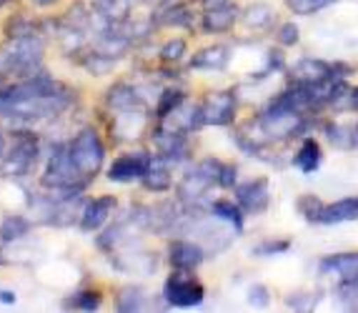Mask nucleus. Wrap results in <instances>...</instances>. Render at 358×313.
Here are the masks:
<instances>
[{"label":"nucleus","instance_id":"obj_22","mask_svg":"<svg viewBox=\"0 0 358 313\" xmlns=\"http://www.w3.org/2000/svg\"><path fill=\"white\" fill-rule=\"evenodd\" d=\"M108 103H110V108H118V110H133V108H141V98L136 96L131 85H115L110 88L108 93Z\"/></svg>","mask_w":358,"mask_h":313},{"label":"nucleus","instance_id":"obj_37","mask_svg":"<svg viewBox=\"0 0 358 313\" xmlns=\"http://www.w3.org/2000/svg\"><path fill=\"white\" fill-rule=\"evenodd\" d=\"M0 303H15V293H13V291L0 289Z\"/></svg>","mask_w":358,"mask_h":313},{"label":"nucleus","instance_id":"obj_14","mask_svg":"<svg viewBox=\"0 0 358 313\" xmlns=\"http://www.w3.org/2000/svg\"><path fill=\"white\" fill-rule=\"evenodd\" d=\"M113 211H115L113 196H101V198H96L93 203L85 205V211L80 213V228L88 231V233L90 231H98Z\"/></svg>","mask_w":358,"mask_h":313},{"label":"nucleus","instance_id":"obj_5","mask_svg":"<svg viewBox=\"0 0 358 313\" xmlns=\"http://www.w3.org/2000/svg\"><path fill=\"white\" fill-rule=\"evenodd\" d=\"M218 170H221V163L213 161V158H206L201 161L193 170L183 175V181L178 183V198L185 203H193V201H201L208 193L210 186H218Z\"/></svg>","mask_w":358,"mask_h":313},{"label":"nucleus","instance_id":"obj_4","mask_svg":"<svg viewBox=\"0 0 358 313\" xmlns=\"http://www.w3.org/2000/svg\"><path fill=\"white\" fill-rule=\"evenodd\" d=\"M43 186L58 188V191H66V193H78L85 186V178L80 175V170L76 168V163H73L68 148H60L58 145L53 151L48 170L43 175Z\"/></svg>","mask_w":358,"mask_h":313},{"label":"nucleus","instance_id":"obj_7","mask_svg":"<svg viewBox=\"0 0 358 313\" xmlns=\"http://www.w3.org/2000/svg\"><path fill=\"white\" fill-rule=\"evenodd\" d=\"M38 156V140L28 133H20L13 148L8 151V156L0 161V175H6V178H20L25 175L30 168H33V163H36Z\"/></svg>","mask_w":358,"mask_h":313},{"label":"nucleus","instance_id":"obj_13","mask_svg":"<svg viewBox=\"0 0 358 313\" xmlns=\"http://www.w3.org/2000/svg\"><path fill=\"white\" fill-rule=\"evenodd\" d=\"M318 271L323 276H338L341 281H351V278H358V251L351 253H336V256H329L323 259Z\"/></svg>","mask_w":358,"mask_h":313},{"label":"nucleus","instance_id":"obj_16","mask_svg":"<svg viewBox=\"0 0 358 313\" xmlns=\"http://www.w3.org/2000/svg\"><path fill=\"white\" fill-rule=\"evenodd\" d=\"M231 61V48L226 45H210L191 58V68L198 71H223Z\"/></svg>","mask_w":358,"mask_h":313},{"label":"nucleus","instance_id":"obj_30","mask_svg":"<svg viewBox=\"0 0 358 313\" xmlns=\"http://www.w3.org/2000/svg\"><path fill=\"white\" fill-rule=\"evenodd\" d=\"M336 291H338V298L346 303L348 308H358V278H351V281H341Z\"/></svg>","mask_w":358,"mask_h":313},{"label":"nucleus","instance_id":"obj_27","mask_svg":"<svg viewBox=\"0 0 358 313\" xmlns=\"http://www.w3.org/2000/svg\"><path fill=\"white\" fill-rule=\"evenodd\" d=\"M334 0H286L288 10H293L296 15H313V13L329 8Z\"/></svg>","mask_w":358,"mask_h":313},{"label":"nucleus","instance_id":"obj_35","mask_svg":"<svg viewBox=\"0 0 358 313\" xmlns=\"http://www.w3.org/2000/svg\"><path fill=\"white\" fill-rule=\"evenodd\" d=\"M251 301H256L258 306H266V303H268V289H266V286H253Z\"/></svg>","mask_w":358,"mask_h":313},{"label":"nucleus","instance_id":"obj_28","mask_svg":"<svg viewBox=\"0 0 358 313\" xmlns=\"http://www.w3.org/2000/svg\"><path fill=\"white\" fill-rule=\"evenodd\" d=\"M321 208H323V201L318 196H301L299 198V211L308 223H318Z\"/></svg>","mask_w":358,"mask_h":313},{"label":"nucleus","instance_id":"obj_8","mask_svg":"<svg viewBox=\"0 0 358 313\" xmlns=\"http://www.w3.org/2000/svg\"><path fill=\"white\" fill-rule=\"evenodd\" d=\"M163 296L171 306L178 308H188V306H198V303L206 298V289L201 286V281H196L193 276H188L185 271H178L166 281L163 286Z\"/></svg>","mask_w":358,"mask_h":313},{"label":"nucleus","instance_id":"obj_43","mask_svg":"<svg viewBox=\"0 0 358 313\" xmlns=\"http://www.w3.org/2000/svg\"><path fill=\"white\" fill-rule=\"evenodd\" d=\"M0 263H3V259H0Z\"/></svg>","mask_w":358,"mask_h":313},{"label":"nucleus","instance_id":"obj_40","mask_svg":"<svg viewBox=\"0 0 358 313\" xmlns=\"http://www.w3.org/2000/svg\"><path fill=\"white\" fill-rule=\"evenodd\" d=\"M38 3H41V6H48V3H53V0H38Z\"/></svg>","mask_w":358,"mask_h":313},{"label":"nucleus","instance_id":"obj_42","mask_svg":"<svg viewBox=\"0 0 358 313\" xmlns=\"http://www.w3.org/2000/svg\"><path fill=\"white\" fill-rule=\"evenodd\" d=\"M356 133H358V126H356Z\"/></svg>","mask_w":358,"mask_h":313},{"label":"nucleus","instance_id":"obj_6","mask_svg":"<svg viewBox=\"0 0 358 313\" xmlns=\"http://www.w3.org/2000/svg\"><path fill=\"white\" fill-rule=\"evenodd\" d=\"M346 73H351L348 66H336V63L321 61V58H301L293 63L288 78H291V85H313L331 78H343Z\"/></svg>","mask_w":358,"mask_h":313},{"label":"nucleus","instance_id":"obj_19","mask_svg":"<svg viewBox=\"0 0 358 313\" xmlns=\"http://www.w3.org/2000/svg\"><path fill=\"white\" fill-rule=\"evenodd\" d=\"M236 23V6L218 8V10H206L203 15V31L206 33H226Z\"/></svg>","mask_w":358,"mask_h":313},{"label":"nucleus","instance_id":"obj_33","mask_svg":"<svg viewBox=\"0 0 358 313\" xmlns=\"http://www.w3.org/2000/svg\"><path fill=\"white\" fill-rule=\"evenodd\" d=\"M278 43H281V45H286V48L296 45V43H299V25H296V23H283L281 28H278Z\"/></svg>","mask_w":358,"mask_h":313},{"label":"nucleus","instance_id":"obj_15","mask_svg":"<svg viewBox=\"0 0 358 313\" xmlns=\"http://www.w3.org/2000/svg\"><path fill=\"white\" fill-rule=\"evenodd\" d=\"M356 218H358V198H341L336 203H323L318 223L336 226V223L356 221Z\"/></svg>","mask_w":358,"mask_h":313},{"label":"nucleus","instance_id":"obj_1","mask_svg":"<svg viewBox=\"0 0 358 313\" xmlns=\"http://www.w3.org/2000/svg\"><path fill=\"white\" fill-rule=\"evenodd\" d=\"M43 55V43L38 38H33V33L28 36H13L6 48H0V78L3 75H25L30 78L33 71H38Z\"/></svg>","mask_w":358,"mask_h":313},{"label":"nucleus","instance_id":"obj_21","mask_svg":"<svg viewBox=\"0 0 358 313\" xmlns=\"http://www.w3.org/2000/svg\"><path fill=\"white\" fill-rule=\"evenodd\" d=\"M210 211H213V216L218 218V221L231 223L238 233L243 231V213H241V205H236L233 201H226V198L215 201V203L210 205Z\"/></svg>","mask_w":358,"mask_h":313},{"label":"nucleus","instance_id":"obj_11","mask_svg":"<svg viewBox=\"0 0 358 313\" xmlns=\"http://www.w3.org/2000/svg\"><path fill=\"white\" fill-rule=\"evenodd\" d=\"M150 166H153V156H148V153H126V156L115 158L113 166L108 168V178L118 183H131L143 178L150 170Z\"/></svg>","mask_w":358,"mask_h":313},{"label":"nucleus","instance_id":"obj_38","mask_svg":"<svg viewBox=\"0 0 358 313\" xmlns=\"http://www.w3.org/2000/svg\"><path fill=\"white\" fill-rule=\"evenodd\" d=\"M351 110H358V88H353L351 93Z\"/></svg>","mask_w":358,"mask_h":313},{"label":"nucleus","instance_id":"obj_39","mask_svg":"<svg viewBox=\"0 0 358 313\" xmlns=\"http://www.w3.org/2000/svg\"><path fill=\"white\" fill-rule=\"evenodd\" d=\"M3 148H6V143H3V133H0V156H3Z\"/></svg>","mask_w":358,"mask_h":313},{"label":"nucleus","instance_id":"obj_17","mask_svg":"<svg viewBox=\"0 0 358 313\" xmlns=\"http://www.w3.org/2000/svg\"><path fill=\"white\" fill-rule=\"evenodd\" d=\"M321 143H318L316 138H303V143H301L299 153H296V158H293V163H296V168L303 170L306 175L313 173V170H318V166H321Z\"/></svg>","mask_w":358,"mask_h":313},{"label":"nucleus","instance_id":"obj_34","mask_svg":"<svg viewBox=\"0 0 358 313\" xmlns=\"http://www.w3.org/2000/svg\"><path fill=\"white\" fill-rule=\"evenodd\" d=\"M236 166H231V163H221V170H218V186L223 188H233L236 186Z\"/></svg>","mask_w":358,"mask_h":313},{"label":"nucleus","instance_id":"obj_9","mask_svg":"<svg viewBox=\"0 0 358 313\" xmlns=\"http://www.w3.org/2000/svg\"><path fill=\"white\" fill-rule=\"evenodd\" d=\"M236 198L245 213H266L271 205V181L268 178H253L241 186H236Z\"/></svg>","mask_w":358,"mask_h":313},{"label":"nucleus","instance_id":"obj_41","mask_svg":"<svg viewBox=\"0 0 358 313\" xmlns=\"http://www.w3.org/2000/svg\"><path fill=\"white\" fill-rule=\"evenodd\" d=\"M3 3H6V0H0V6H3Z\"/></svg>","mask_w":358,"mask_h":313},{"label":"nucleus","instance_id":"obj_31","mask_svg":"<svg viewBox=\"0 0 358 313\" xmlns=\"http://www.w3.org/2000/svg\"><path fill=\"white\" fill-rule=\"evenodd\" d=\"M71 306L83 308V311H93V308L101 306V293H98V291H83V293H78L76 298H73Z\"/></svg>","mask_w":358,"mask_h":313},{"label":"nucleus","instance_id":"obj_3","mask_svg":"<svg viewBox=\"0 0 358 313\" xmlns=\"http://www.w3.org/2000/svg\"><path fill=\"white\" fill-rule=\"evenodd\" d=\"M256 128L266 143H271V140H286V138H293V136H299V133L303 131L306 115L296 113V110L266 108L261 115H258Z\"/></svg>","mask_w":358,"mask_h":313},{"label":"nucleus","instance_id":"obj_20","mask_svg":"<svg viewBox=\"0 0 358 313\" xmlns=\"http://www.w3.org/2000/svg\"><path fill=\"white\" fill-rule=\"evenodd\" d=\"M143 183H145V188H150V191H168V188H171V175H168L166 158H161V156L155 158L150 170L143 175Z\"/></svg>","mask_w":358,"mask_h":313},{"label":"nucleus","instance_id":"obj_2","mask_svg":"<svg viewBox=\"0 0 358 313\" xmlns=\"http://www.w3.org/2000/svg\"><path fill=\"white\" fill-rule=\"evenodd\" d=\"M68 151H71L73 163H76V168L80 170L85 181H90L101 170L103 158H106V148H103L101 138H98V133L93 128H83L78 133L73 143L68 145Z\"/></svg>","mask_w":358,"mask_h":313},{"label":"nucleus","instance_id":"obj_12","mask_svg":"<svg viewBox=\"0 0 358 313\" xmlns=\"http://www.w3.org/2000/svg\"><path fill=\"white\" fill-rule=\"evenodd\" d=\"M206 251L193 241H173L168 248V261L178 271H193L203 263Z\"/></svg>","mask_w":358,"mask_h":313},{"label":"nucleus","instance_id":"obj_10","mask_svg":"<svg viewBox=\"0 0 358 313\" xmlns=\"http://www.w3.org/2000/svg\"><path fill=\"white\" fill-rule=\"evenodd\" d=\"M201 118L203 126H228L236 118V96L233 91L210 93L203 103H201Z\"/></svg>","mask_w":358,"mask_h":313},{"label":"nucleus","instance_id":"obj_23","mask_svg":"<svg viewBox=\"0 0 358 313\" xmlns=\"http://www.w3.org/2000/svg\"><path fill=\"white\" fill-rule=\"evenodd\" d=\"M326 136H329V140L336 148H343V151L358 143V133L351 126H343V123H329L326 126Z\"/></svg>","mask_w":358,"mask_h":313},{"label":"nucleus","instance_id":"obj_25","mask_svg":"<svg viewBox=\"0 0 358 313\" xmlns=\"http://www.w3.org/2000/svg\"><path fill=\"white\" fill-rule=\"evenodd\" d=\"M30 231V221L23 216H10L3 221V226H0V238L3 241H13V238H20V235H25Z\"/></svg>","mask_w":358,"mask_h":313},{"label":"nucleus","instance_id":"obj_18","mask_svg":"<svg viewBox=\"0 0 358 313\" xmlns=\"http://www.w3.org/2000/svg\"><path fill=\"white\" fill-rule=\"evenodd\" d=\"M243 23L253 31H266L275 23V10L266 3H253V6L245 8L243 13Z\"/></svg>","mask_w":358,"mask_h":313},{"label":"nucleus","instance_id":"obj_26","mask_svg":"<svg viewBox=\"0 0 358 313\" xmlns=\"http://www.w3.org/2000/svg\"><path fill=\"white\" fill-rule=\"evenodd\" d=\"M183 103H185V96L180 91H166L161 96V103H158V108H155V118L166 121L168 115L173 113L176 108H180Z\"/></svg>","mask_w":358,"mask_h":313},{"label":"nucleus","instance_id":"obj_32","mask_svg":"<svg viewBox=\"0 0 358 313\" xmlns=\"http://www.w3.org/2000/svg\"><path fill=\"white\" fill-rule=\"evenodd\" d=\"M185 53V41H180V38H176V41H168L166 45L161 48V58L166 63H176L180 61V55Z\"/></svg>","mask_w":358,"mask_h":313},{"label":"nucleus","instance_id":"obj_29","mask_svg":"<svg viewBox=\"0 0 358 313\" xmlns=\"http://www.w3.org/2000/svg\"><path fill=\"white\" fill-rule=\"evenodd\" d=\"M288 248H291V241H273V238H268V241H261L258 246H253V256L268 259V256H281Z\"/></svg>","mask_w":358,"mask_h":313},{"label":"nucleus","instance_id":"obj_24","mask_svg":"<svg viewBox=\"0 0 358 313\" xmlns=\"http://www.w3.org/2000/svg\"><path fill=\"white\" fill-rule=\"evenodd\" d=\"M158 23H161V25H176V28H180V25H191L193 15L185 6L173 3V6L163 8V10L158 13Z\"/></svg>","mask_w":358,"mask_h":313},{"label":"nucleus","instance_id":"obj_36","mask_svg":"<svg viewBox=\"0 0 358 313\" xmlns=\"http://www.w3.org/2000/svg\"><path fill=\"white\" fill-rule=\"evenodd\" d=\"M206 10H218V8H231V0H203Z\"/></svg>","mask_w":358,"mask_h":313}]
</instances>
